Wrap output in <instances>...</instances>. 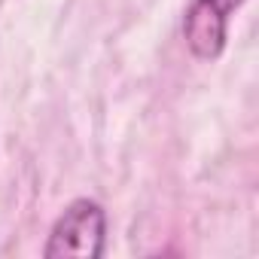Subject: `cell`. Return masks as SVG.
<instances>
[{
  "label": "cell",
  "mask_w": 259,
  "mask_h": 259,
  "mask_svg": "<svg viewBox=\"0 0 259 259\" xmlns=\"http://www.w3.org/2000/svg\"><path fill=\"white\" fill-rule=\"evenodd\" d=\"M107 241V213L98 201H73L49 232L46 259H98Z\"/></svg>",
  "instance_id": "cell-1"
},
{
  "label": "cell",
  "mask_w": 259,
  "mask_h": 259,
  "mask_svg": "<svg viewBox=\"0 0 259 259\" xmlns=\"http://www.w3.org/2000/svg\"><path fill=\"white\" fill-rule=\"evenodd\" d=\"M244 0H192V7L183 19V37L195 58L210 61L226 46L229 16Z\"/></svg>",
  "instance_id": "cell-2"
}]
</instances>
